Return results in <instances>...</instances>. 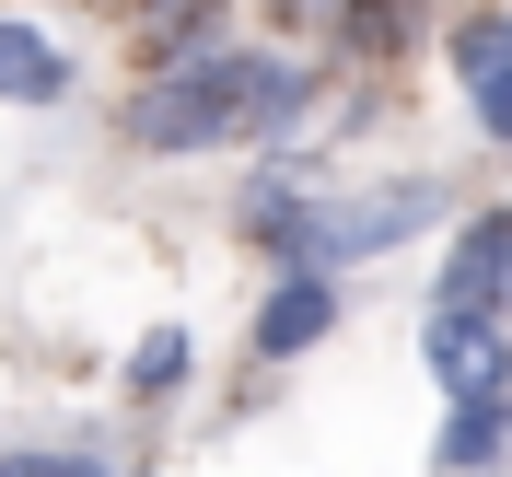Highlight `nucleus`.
<instances>
[{"instance_id": "0eeeda50", "label": "nucleus", "mask_w": 512, "mask_h": 477, "mask_svg": "<svg viewBox=\"0 0 512 477\" xmlns=\"http://www.w3.org/2000/svg\"><path fill=\"white\" fill-rule=\"evenodd\" d=\"M443 477H501L512 466V384H478V396H454L443 443H431Z\"/></svg>"}, {"instance_id": "20e7f679", "label": "nucleus", "mask_w": 512, "mask_h": 477, "mask_svg": "<svg viewBox=\"0 0 512 477\" xmlns=\"http://www.w3.org/2000/svg\"><path fill=\"white\" fill-rule=\"evenodd\" d=\"M512 315H454V303H431V338H419V361H431V384L443 396H478V384H512Z\"/></svg>"}, {"instance_id": "ddd939ff", "label": "nucleus", "mask_w": 512, "mask_h": 477, "mask_svg": "<svg viewBox=\"0 0 512 477\" xmlns=\"http://www.w3.org/2000/svg\"><path fill=\"white\" fill-rule=\"evenodd\" d=\"M280 12H326V0H280Z\"/></svg>"}, {"instance_id": "f257e3e1", "label": "nucleus", "mask_w": 512, "mask_h": 477, "mask_svg": "<svg viewBox=\"0 0 512 477\" xmlns=\"http://www.w3.org/2000/svg\"><path fill=\"white\" fill-rule=\"evenodd\" d=\"M256 59H268V47H210V59L152 70V82L128 94V152L187 163V152H222V140H245V117H256Z\"/></svg>"}, {"instance_id": "4468645a", "label": "nucleus", "mask_w": 512, "mask_h": 477, "mask_svg": "<svg viewBox=\"0 0 512 477\" xmlns=\"http://www.w3.org/2000/svg\"><path fill=\"white\" fill-rule=\"evenodd\" d=\"M117 477H152V466H117Z\"/></svg>"}, {"instance_id": "9b49d317", "label": "nucleus", "mask_w": 512, "mask_h": 477, "mask_svg": "<svg viewBox=\"0 0 512 477\" xmlns=\"http://www.w3.org/2000/svg\"><path fill=\"white\" fill-rule=\"evenodd\" d=\"M187 326H152V338H140V361H128V384H140V396H175V384H187Z\"/></svg>"}, {"instance_id": "f8f14e48", "label": "nucleus", "mask_w": 512, "mask_h": 477, "mask_svg": "<svg viewBox=\"0 0 512 477\" xmlns=\"http://www.w3.org/2000/svg\"><path fill=\"white\" fill-rule=\"evenodd\" d=\"M0 477H117L105 454H70V443H35V454H0Z\"/></svg>"}, {"instance_id": "f03ea898", "label": "nucleus", "mask_w": 512, "mask_h": 477, "mask_svg": "<svg viewBox=\"0 0 512 477\" xmlns=\"http://www.w3.org/2000/svg\"><path fill=\"white\" fill-rule=\"evenodd\" d=\"M443 222V187L408 175V187H373V198H315L303 210V256L291 268H361V256H396L408 233Z\"/></svg>"}, {"instance_id": "9d476101", "label": "nucleus", "mask_w": 512, "mask_h": 477, "mask_svg": "<svg viewBox=\"0 0 512 477\" xmlns=\"http://www.w3.org/2000/svg\"><path fill=\"white\" fill-rule=\"evenodd\" d=\"M303 117H315V59H256V117H245V140H291Z\"/></svg>"}, {"instance_id": "7ed1b4c3", "label": "nucleus", "mask_w": 512, "mask_h": 477, "mask_svg": "<svg viewBox=\"0 0 512 477\" xmlns=\"http://www.w3.org/2000/svg\"><path fill=\"white\" fill-rule=\"evenodd\" d=\"M431 303H454V315H512V210H478V222L443 245Z\"/></svg>"}, {"instance_id": "1a4fd4ad", "label": "nucleus", "mask_w": 512, "mask_h": 477, "mask_svg": "<svg viewBox=\"0 0 512 477\" xmlns=\"http://www.w3.org/2000/svg\"><path fill=\"white\" fill-rule=\"evenodd\" d=\"M303 210H315V198H303L280 163H268V175L245 187V245L268 256V268H291V256H303Z\"/></svg>"}, {"instance_id": "6e6552de", "label": "nucleus", "mask_w": 512, "mask_h": 477, "mask_svg": "<svg viewBox=\"0 0 512 477\" xmlns=\"http://www.w3.org/2000/svg\"><path fill=\"white\" fill-rule=\"evenodd\" d=\"M70 82H82V70H70L35 24H12V12H0V105H70Z\"/></svg>"}, {"instance_id": "423d86ee", "label": "nucleus", "mask_w": 512, "mask_h": 477, "mask_svg": "<svg viewBox=\"0 0 512 477\" xmlns=\"http://www.w3.org/2000/svg\"><path fill=\"white\" fill-rule=\"evenodd\" d=\"M454 82H466L489 140H512V12H466L454 24Z\"/></svg>"}, {"instance_id": "39448f33", "label": "nucleus", "mask_w": 512, "mask_h": 477, "mask_svg": "<svg viewBox=\"0 0 512 477\" xmlns=\"http://www.w3.org/2000/svg\"><path fill=\"white\" fill-rule=\"evenodd\" d=\"M315 338H338V268H280V291L256 303V361H303Z\"/></svg>"}]
</instances>
